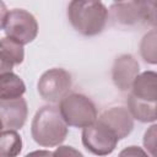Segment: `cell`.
I'll use <instances>...</instances> for the list:
<instances>
[{"mask_svg": "<svg viewBox=\"0 0 157 157\" xmlns=\"http://www.w3.org/2000/svg\"><path fill=\"white\" fill-rule=\"evenodd\" d=\"M2 129L4 128H2V124H1V120H0V131H2Z\"/></svg>", "mask_w": 157, "mask_h": 157, "instance_id": "cell-23", "label": "cell"}, {"mask_svg": "<svg viewBox=\"0 0 157 157\" xmlns=\"http://www.w3.org/2000/svg\"><path fill=\"white\" fill-rule=\"evenodd\" d=\"M101 123L105 124L119 140L125 139L134 129V119L129 110L124 107H113L104 110L98 118Z\"/></svg>", "mask_w": 157, "mask_h": 157, "instance_id": "cell-10", "label": "cell"}, {"mask_svg": "<svg viewBox=\"0 0 157 157\" xmlns=\"http://www.w3.org/2000/svg\"><path fill=\"white\" fill-rule=\"evenodd\" d=\"M72 85V78L69 71L61 67H53L42 74L38 80L37 88L39 96L52 103L60 102L66 94Z\"/></svg>", "mask_w": 157, "mask_h": 157, "instance_id": "cell-7", "label": "cell"}, {"mask_svg": "<svg viewBox=\"0 0 157 157\" xmlns=\"http://www.w3.org/2000/svg\"><path fill=\"white\" fill-rule=\"evenodd\" d=\"M25 157H53V152L48 150H37L27 153Z\"/></svg>", "mask_w": 157, "mask_h": 157, "instance_id": "cell-20", "label": "cell"}, {"mask_svg": "<svg viewBox=\"0 0 157 157\" xmlns=\"http://www.w3.org/2000/svg\"><path fill=\"white\" fill-rule=\"evenodd\" d=\"M53 157H85L72 146H59L53 152Z\"/></svg>", "mask_w": 157, "mask_h": 157, "instance_id": "cell-18", "label": "cell"}, {"mask_svg": "<svg viewBox=\"0 0 157 157\" xmlns=\"http://www.w3.org/2000/svg\"><path fill=\"white\" fill-rule=\"evenodd\" d=\"M113 18L125 26L147 23L156 26V1H123L110 6Z\"/></svg>", "mask_w": 157, "mask_h": 157, "instance_id": "cell-4", "label": "cell"}, {"mask_svg": "<svg viewBox=\"0 0 157 157\" xmlns=\"http://www.w3.org/2000/svg\"><path fill=\"white\" fill-rule=\"evenodd\" d=\"M156 129L157 125L153 124L152 126H150L148 130H146L144 135V146L147 150L146 152L151 157H156Z\"/></svg>", "mask_w": 157, "mask_h": 157, "instance_id": "cell-17", "label": "cell"}, {"mask_svg": "<svg viewBox=\"0 0 157 157\" xmlns=\"http://www.w3.org/2000/svg\"><path fill=\"white\" fill-rule=\"evenodd\" d=\"M156 40H157V36H156V29H151L148 33H146L140 43V54L142 56V59L148 63L155 65L157 63V53H156Z\"/></svg>", "mask_w": 157, "mask_h": 157, "instance_id": "cell-16", "label": "cell"}, {"mask_svg": "<svg viewBox=\"0 0 157 157\" xmlns=\"http://www.w3.org/2000/svg\"><path fill=\"white\" fill-rule=\"evenodd\" d=\"M81 141L90 153L96 156H108L115 150L119 139L105 124L96 120L90 126L83 128Z\"/></svg>", "mask_w": 157, "mask_h": 157, "instance_id": "cell-6", "label": "cell"}, {"mask_svg": "<svg viewBox=\"0 0 157 157\" xmlns=\"http://www.w3.org/2000/svg\"><path fill=\"white\" fill-rule=\"evenodd\" d=\"M26 92L23 80L13 71H7L0 75V98L12 99L20 98Z\"/></svg>", "mask_w": 157, "mask_h": 157, "instance_id": "cell-13", "label": "cell"}, {"mask_svg": "<svg viewBox=\"0 0 157 157\" xmlns=\"http://www.w3.org/2000/svg\"><path fill=\"white\" fill-rule=\"evenodd\" d=\"M156 108V102L140 101L131 94L128 96V110L132 119H136L141 123H153L157 119Z\"/></svg>", "mask_w": 157, "mask_h": 157, "instance_id": "cell-12", "label": "cell"}, {"mask_svg": "<svg viewBox=\"0 0 157 157\" xmlns=\"http://www.w3.org/2000/svg\"><path fill=\"white\" fill-rule=\"evenodd\" d=\"M118 157H151L142 147L139 146H128L125 148H123Z\"/></svg>", "mask_w": 157, "mask_h": 157, "instance_id": "cell-19", "label": "cell"}, {"mask_svg": "<svg viewBox=\"0 0 157 157\" xmlns=\"http://www.w3.org/2000/svg\"><path fill=\"white\" fill-rule=\"evenodd\" d=\"M0 59L11 64L12 66L22 64L25 59L23 45L9 37L0 38Z\"/></svg>", "mask_w": 157, "mask_h": 157, "instance_id": "cell-14", "label": "cell"}, {"mask_svg": "<svg viewBox=\"0 0 157 157\" xmlns=\"http://www.w3.org/2000/svg\"><path fill=\"white\" fill-rule=\"evenodd\" d=\"M7 7L5 5L4 1H0V29H2L4 27V22H5V17L7 15Z\"/></svg>", "mask_w": 157, "mask_h": 157, "instance_id": "cell-21", "label": "cell"}, {"mask_svg": "<svg viewBox=\"0 0 157 157\" xmlns=\"http://www.w3.org/2000/svg\"><path fill=\"white\" fill-rule=\"evenodd\" d=\"M67 131V125L56 105H43L32 119L31 135L42 147L60 146L65 141Z\"/></svg>", "mask_w": 157, "mask_h": 157, "instance_id": "cell-1", "label": "cell"}, {"mask_svg": "<svg viewBox=\"0 0 157 157\" xmlns=\"http://www.w3.org/2000/svg\"><path fill=\"white\" fill-rule=\"evenodd\" d=\"M67 18L80 34L92 37L104 29L108 21V9L101 1L74 0L67 6Z\"/></svg>", "mask_w": 157, "mask_h": 157, "instance_id": "cell-2", "label": "cell"}, {"mask_svg": "<svg viewBox=\"0 0 157 157\" xmlns=\"http://www.w3.org/2000/svg\"><path fill=\"white\" fill-rule=\"evenodd\" d=\"M6 37L25 45L33 42L38 34V22L36 17L23 9H12L7 12L4 22Z\"/></svg>", "mask_w": 157, "mask_h": 157, "instance_id": "cell-5", "label": "cell"}, {"mask_svg": "<svg viewBox=\"0 0 157 157\" xmlns=\"http://www.w3.org/2000/svg\"><path fill=\"white\" fill-rule=\"evenodd\" d=\"M59 112L66 125L74 128H87L98 118L94 103L81 93L66 94L59 102Z\"/></svg>", "mask_w": 157, "mask_h": 157, "instance_id": "cell-3", "label": "cell"}, {"mask_svg": "<svg viewBox=\"0 0 157 157\" xmlns=\"http://www.w3.org/2000/svg\"><path fill=\"white\" fill-rule=\"evenodd\" d=\"M27 115L28 107L23 97L12 99L0 98V120L5 130H18L23 128Z\"/></svg>", "mask_w": 157, "mask_h": 157, "instance_id": "cell-9", "label": "cell"}, {"mask_svg": "<svg viewBox=\"0 0 157 157\" xmlns=\"http://www.w3.org/2000/svg\"><path fill=\"white\" fill-rule=\"evenodd\" d=\"M13 66L6 61H4L2 59H0V75L4 74V72H7V71H12Z\"/></svg>", "mask_w": 157, "mask_h": 157, "instance_id": "cell-22", "label": "cell"}, {"mask_svg": "<svg viewBox=\"0 0 157 157\" xmlns=\"http://www.w3.org/2000/svg\"><path fill=\"white\" fill-rule=\"evenodd\" d=\"M131 96L140 101H157V74L155 71H145L139 74L131 85Z\"/></svg>", "mask_w": 157, "mask_h": 157, "instance_id": "cell-11", "label": "cell"}, {"mask_svg": "<svg viewBox=\"0 0 157 157\" xmlns=\"http://www.w3.org/2000/svg\"><path fill=\"white\" fill-rule=\"evenodd\" d=\"M140 65L131 54H121L115 58L112 66V80L115 87L126 92L131 88V85L139 75Z\"/></svg>", "mask_w": 157, "mask_h": 157, "instance_id": "cell-8", "label": "cell"}, {"mask_svg": "<svg viewBox=\"0 0 157 157\" xmlns=\"http://www.w3.org/2000/svg\"><path fill=\"white\" fill-rule=\"evenodd\" d=\"M22 151V137L16 130L0 131V157H17Z\"/></svg>", "mask_w": 157, "mask_h": 157, "instance_id": "cell-15", "label": "cell"}]
</instances>
